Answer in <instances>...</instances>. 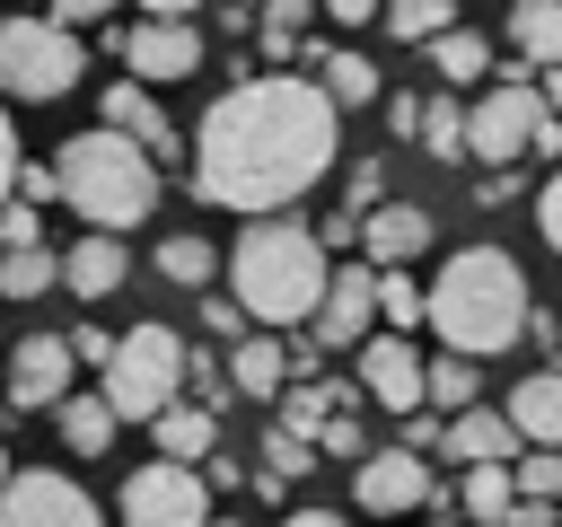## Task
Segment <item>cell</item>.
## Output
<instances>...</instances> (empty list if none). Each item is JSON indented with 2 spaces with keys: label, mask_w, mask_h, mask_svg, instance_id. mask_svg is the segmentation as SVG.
Instances as JSON below:
<instances>
[{
  "label": "cell",
  "mask_w": 562,
  "mask_h": 527,
  "mask_svg": "<svg viewBox=\"0 0 562 527\" xmlns=\"http://www.w3.org/2000/svg\"><path fill=\"white\" fill-rule=\"evenodd\" d=\"M202 334H228V343H246V316H237L228 299H211V307H202Z\"/></svg>",
  "instance_id": "44"
},
{
  "label": "cell",
  "mask_w": 562,
  "mask_h": 527,
  "mask_svg": "<svg viewBox=\"0 0 562 527\" xmlns=\"http://www.w3.org/2000/svg\"><path fill=\"white\" fill-rule=\"evenodd\" d=\"M422 246H430V211H422V202H378V211L360 220V264H369V272H404Z\"/></svg>",
  "instance_id": "15"
},
{
  "label": "cell",
  "mask_w": 562,
  "mask_h": 527,
  "mask_svg": "<svg viewBox=\"0 0 562 527\" xmlns=\"http://www.w3.org/2000/svg\"><path fill=\"white\" fill-rule=\"evenodd\" d=\"M334 404H351V395H342V386H316V378H290V386H281V422H272V430H290V439H307V448H316V430L334 422Z\"/></svg>",
  "instance_id": "25"
},
{
  "label": "cell",
  "mask_w": 562,
  "mask_h": 527,
  "mask_svg": "<svg viewBox=\"0 0 562 527\" xmlns=\"http://www.w3.org/2000/svg\"><path fill=\"white\" fill-rule=\"evenodd\" d=\"M211 237H158V272L176 281V290H211Z\"/></svg>",
  "instance_id": "29"
},
{
  "label": "cell",
  "mask_w": 562,
  "mask_h": 527,
  "mask_svg": "<svg viewBox=\"0 0 562 527\" xmlns=\"http://www.w3.org/2000/svg\"><path fill=\"white\" fill-rule=\"evenodd\" d=\"M88 70V44L53 18H0V105H53Z\"/></svg>",
  "instance_id": "6"
},
{
  "label": "cell",
  "mask_w": 562,
  "mask_h": 527,
  "mask_svg": "<svg viewBox=\"0 0 562 527\" xmlns=\"http://www.w3.org/2000/svg\"><path fill=\"white\" fill-rule=\"evenodd\" d=\"M53 413H61V448H70V457H105V448H114V430H123V422L105 413V395H79V386H70Z\"/></svg>",
  "instance_id": "24"
},
{
  "label": "cell",
  "mask_w": 562,
  "mask_h": 527,
  "mask_svg": "<svg viewBox=\"0 0 562 527\" xmlns=\"http://www.w3.org/2000/svg\"><path fill=\"white\" fill-rule=\"evenodd\" d=\"M255 35H263V53H272V61H307V44H299V35H307V9H263V18H255Z\"/></svg>",
  "instance_id": "34"
},
{
  "label": "cell",
  "mask_w": 562,
  "mask_h": 527,
  "mask_svg": "<svg viewBox=\"0 0 562 527\" xmlns=\"http://www.w3.org/2000/svg\"><path fill=\"white\" fill-rule=\"evenodd\" d=\"M501 527H553V509H544V501H509V518H501Z\"/></svg>",
  "instance_id": "47"
},
{
  "label": "cell",
  "mask_w": 562,
  "mask_h": 527,
  "mask_svg": "<svg viewBox=\"0 0 562 527\" xmlns=\"http://www.w3.org/2000/svg\"><path fill=\"white\" fill-rule=\"evenodd\" d=\"M509 501H518V492H509V466H465V518H474V527H501Z\"/></svg>",
  "instance_id": "31"
},
{
  "label": "cell",
  "mask_w": 562,
  "mask_h": 527,
  "mask_svg": "<svg viewBox=\"0 0 562 527\" xmlns=\"http://www.w3.org/2000/svg\"><path fill=\"white\" fill-rule=\"evenodd\" d=\"M123 272H132L123 237H79L70 255H53V290H70V299H114Z\"/></svg>",
  "instance_id": "18"
},
{
  "label": "cell",
  "mask_w": 562,
  "mask_h": 527,
  "mask_svg": "<svg viewBox=\"0 0 562 527\" xmlns=\"http://www.w3.org/2000/svg\"><path fill=\"white\" fill-rule=\"evenodd\" d=\"M114 53H123V79L132 88H176V79L202 70V26H193V9H140L114 35Z\"/></svg>",
  "instance_id": "7"
},
{
  "label": "cell",
  "mask_w": 562,
  "mask_h": 527,
  "mask_svg": "<svg viewBox=\"0 0 562 527\" xmlns=\"http://www.w3.org/2000/svg\"><path fill=\"white\" fill-rule=\"evenodd\" d=\"M325 246L281 211V220H246L228 246V307L255 325H307V307L325 299Z\"/></svg>",
  "instance_id": "3"
},
{
  "label": "cell",
  "mask_w": 562,
  "mask_h": 527,
  "mask_svg": "<svg viewBox=\"0 0 562 527\" xmlns=\"http://www.w3.org/2000/svg\"><path fill=\"white\" fill-rule=\"evenodd\" d=\"M527 272H518V255L509 246H457L448 264H439V281H430V299H422V316H430V334L448 343V360H492V351H509L518 334H527Z\"/></svg>",
  "instance_id": "2"
},
{
  "label": "cell",
  "mask_w": 562,
  "mask_h": 527,
  "mask_svg": "<svg viewBox=\"0 0 562 527\" xmlns=\"http://www.w3.org/2000/svg\"><path fill=\"white\" fill-rule=\"evenodd\" d=\"M97 114H105V132H123V141H132V149H140L149 167H158V158H176V132H167V114H158V97H149V88L114 79Z\"/></svg>",
  "instance_id": "17"
},
{
  "label": "cell",
  "mask_w": 562,
  "mask_h": 527,
  "mask_svg": "<svg viewBox=\"0 0 562 527\" xmlns=\"http://www.w3.org/2000/svg\"><path fill=\"white\" fill-rule=\"evenodd\" d=\"M378 325H422V281L413 272H378Z\"/></svg>",
  "instance_id": "35"
},
{
  "label": "cell",
  "mask_w": 562,
  "mask_h": 527,
  "mask_svg": "<svg viewBox=\"0 0 562 527\" xmlns=\"http://www.w3.org/2000/svg\"><path fill=\"white\" fill-rule=\"evenodd\" d=\"M9 184H18V123H9V105H0V202H9Z\"/></svg>",
  "instance_id": "45"
},
{
  "label": "cell",
  "mask_w": 562,
  "mask_h": 527,
  "mask_svg": "<svg viewBox=\"0 0 562 527\" xmlns=\"http://www.w3.org/2000/svg\"><path fill=\"white\" fill-rule=\"evenodd\" d=\"M430 53V70L448 79V88H474V79H492V44L474 35V26H448L439 44H422Z\"/></svg>",
  "instance_id": "26"
},
{
  "label": "cell",
  "mask_w": 562,
  "mask_h": 527,
  "mask_svg": "<svg viewBox=\"0 0 562 527\" xmlns=\"http://www.w3.org/2000/svg\"><path fill=\"white\" fill-rule=\"evenodd\" d=\"M114 509H123V527H211V492H202V474L158 466V457H149L140 474H123Z\"/></svg>",
  "instance_id": "9"
},
{
  "label": "cell",
  "mask_w": 562,
  "mask_h": 527,
  "mask_svg": "<svg viewBox=\"0 0 562 527\" xmlns=\"http://www.w3.org/2000/svg\"><path fill=\"white\" fill-rule=\"evenodd\" d=\"M228 395H281L290 386V351H281V334H246L237 351H228Z\"/></svg>",
  "instance_id": "22"
},
{
  "label": "cell",
  "mask_w": 562,
  "mask_h": 527,
  "mask_svg": "<svg viewBox=\"0 0 562 527\" xmlns=\"http://www.w3.org/2000/svg\"><path fill=\"white\" fill-rule=\"evenodd\" d=\"M378 26H386L395 44H439V35L457 26V9H448V0H395V9H378Z\"/></svg>",
  "instance_id": "28"
},
{
  "label": "cell",
  "mask_w": 562,
  "mask_h": 527,
  "mask_svg": "<svg viewBox=\"0 0 562 527\" xmlns=\"http://www.w3.org/2000/svg\"><path fill=\"white\" fill-rule=\"evenodd\" d=\"M430 466L422 457H404V448H369L360 466H351V501L369 509V518H404V509H422L430 501Z\"/></svg>",
  "instance_id": "12"
},
{
  "label": "cell",
  "mask_w": 562,
  "mask_h": 527,
  "mask_svg": "<svg viewBox=\"0 0 562 527\" xmlns=\"http://www.w3.org/2000/svg\"><path fill=\"white\" fill-rule=\"evenodd\" d=\"M527 149H536V158H553V167H562V123H553V114H544V123H536V141H527Z\"/></svg>",
  "instance_id": "46"
},
{
  "label": "cell",
  "mask_w": 562,
  "mask_h": 527,
  "mask_svg": "<svg viewBox=\"0 0 562 527\" xmlns=\"http://www.w3.org/2000/svg\"><path fill=\"white\" fill-rule=\"evenodd\" d=\"M518 193H527V184H518V176H509V167H492V176H483V193H474V202H483V211H501V202H518Z\"/></svg>",
  "instance_id": "43"
},
{
  "label": "cell",
  "mask_w": 562,
  "mask_h": 527,
  "mask_svg": "<svg viewBox=\"0 0 562 527\" xmlns=\"http://www.w3.org/2000/svg\"><path fill=\"white\" fill-rule=\"evenodd\" d=\"M369 325H378V272L369 264H334L325 299L307 307V343L316 351H351V343H369Z\"/></svg>",
  "instance_id": "11"
},
{
  "label": "cell",
  "mask_w": 562,
  "mask_h": 527,
  "mask_svg": "<svg viewBox=\"0 0 562 527\" xmlns=\"http://www.w3.org/2000/svg\"><path fill=\"white\" fill-rule=\"evenodd\" d=\"M53 290V255H0V299H44Z\"/></svg>",
  "instance_id": "36"
},
{
  "label": "cell",
  "mask_w": 562,
  "mask_h": 527,
  "mask_svg": "<svg viewBox=\"0 0 562 527\" xmlns=\"http://www.w3.org/2000/svg\"><path fill=\"white\" fill-rule=\"evenodd\" d=\"M53 202H70L79 220H88V237H123V228H140L149 220V202H158V167L123 141V132H70L61 141V158H53Z\"/></svg>",
  "instance_id": "4"
},
{
  "label": "cell",
  "mask_w": 562,
  "mask_h": 527,
  "mask_svg": "<svg viewBox=\"0 0 562 527\" xmlns=\"http://www.w3.org/2000/svg\"><path fill=\"white\" fill-rule=\"evenodd\" d=\"M307 466H316V448H307V439H290V430H263V474H246V483H263V492L281 501V483H299Z\"/></svg>",
  "instance_id": "30"
},
{
  "label": "cell",
  "mask_w": 562,
  "mask_h": 527,
  "mask_svg": "<svg viewBox=\"0 0 562 527\" xmlns=\"http://www.w3.org/2000/svg\"><path fill=\"white\" fill-rule=\"evenodd\" d=\"M536 123H544V105H536V79H492V88L465 105V158H483V167H509V158H527Z\"/></svg>",
  "instance_id": "8"
},
{
  "label": "cell",
  "mask_w": 562,
  "mask_h": 527,
  "mask_svg": "<svg viewBox=\"0 0 562 527\" xmlns=\"http://www.w3.org/2000/svg\"><path fill=\"white\" fill-rule=\"evenodd\" d=\"M0 483H9V448H0Z\"/></svg>",
  "instance_id": "51"
},
{
  "label": "cell",
  "mask_w": 562,
  "mask_h": 527,
  "mask_svg": "<svg viewBox=\"0 0 562 527\" xmlns=\"http://www.w3.org/2000/svg\"><path fill=\"white\" fill-rule=\"evenodd\" d=\"M334 149H342V114L299 70H272V79L211 97V114L193 132V193L220 211H246V220H281L299 193L325 184Z\"/></svg>",
  "instance_id": "1"
},
{
  "label": "cell",
  "mask_w": 562,
  "mask_h": 527,
  "mask_svg": "<svg viewBox=\"0 0 562 527\" xmlns=\"http://www.w3.org/2000/svg\"><path fill=\"white\" fill-rule=\"evenodd\" d=\"M413 141L430 149V158H465V105L439 88V97H422L413 105Z\"/></svg>",
  "instance_id": "27"
},
{
  "label": "cell",
  "mask_w": 562,
  "mask_h": 527,
  "mask_svg": "<svg viewBox=\"0 0 562 527\" xmlns=\"http://www.w3.org/2000/svg\"><path fill=\"white\" fill-rule=\"evenodd\" d=\"M439 448H448L457 466H509V457H518V430L501 422V404H465V413L439 422Z\"/></svg>",
  "instance_id": "19"
},
{
  "label": "cell",
  "mask_w": 562,
  "mask_h": 527,
  "mask_svg": "<svg viewBox=\"0 0 562 527\" xmlns=\"http://www.w3.org/2000/svg\"><path fill=\"white\" fill-rule=\"evenodd\" d=\"M281 527H342V518H334V509H290Z\"/></svg>",
  "instance_id": "49"
},
{
  "label": "cell",
  "mask_w": 562,
  "mask_h": 527,
  "mask_svg": "<svg viewBox=\"0 0 562 527\" xmlns=\"http://www.w3.org/2000/svg\"><path fill=\"white\" fill-rule=\"evenodd\" d=\"M509 492L553 509V501H562V457H553V448H518V457H509Z\"/></svg>",
  "instance_id": "32"
},
{
  "label": "cell",
  "mask_w": 562,
  "mask_h": 527,
  "mask_svg": "<svg viewBox=\"0 0 562 527\" xmlns=\"http://www.w3.org/2000/svg\"><path fill=\"white\" fill-rule=\"evenodd\" d=\"M211 527H246V518H211Z\"/></svg>",
  "instance_id": "50"
},
{
  "label": "cell",
  "mask_w": 562,
  "mask_h": 527,
  "mask_svg": "<svg viewBox=\"0 0 562 527\" xmlns=\"http://www.w3.org/2000/svg\"><path fill=\"white\" fill-rule=\"evenodd\" d=\"M422 404H439V413H465V404H474V360H448V351H439V360L422 369Z\"/></svg>",
  "instance_id": "33"
},
{
  "label": "cell",
  "mask_w": 562,
  "mask_h": 527,
  "mask_svg": "<svg viewBox=\"0 0 562 527\" xmlns=\"http://www.w3.org/2000/svg\"><path fill=\"white\" fill-rule=\"evenodd\" d=\"M0 527H105V509H97L70 474H53V466H9V483H0Z\"/></svg>",
  "instance_id": "10"
},
{
  "label": "cell",
  "mask_w": 562,
  "mask_h": 527,
  "mask_svg": "<svg viewBox=\"0 0 562 527\" xmlns=\"http://www.w3.org/2000/svg\"><path fill=\"white\" fill-rule=\"evenodd\" d=\"M316 439H325V448H334V457H369V448H360V422H351V413H334V422H325V430H316Z\"/></svg>",
  "instance_id": "42"
},
{
  "label": "cell",
  "mask_w": 562,
  "mask_h": 527,
  "mask_svg": "<svg viewBox=\"0 0 562 527\" xmlns=\"http://www.w3.org/2000/svg\"><path fill=\"white\" fill-rule=\"evenodd\" d=\"M360 386L386 413H422V351H413V334H369L360 343Z\"/></svg>",
  "instance_id": "14"
},
{
  "label": "cell",
  "mask_w": 562,
  "mask_h": 527,
  "mask_svg": "<svg viewBox=\"0 0 562 527\" xmlns=\"http://www.w3.org/2000/svg\"><path fill=\"white\" fill-rule=\"evenodd\" d=\"M35 246H44V211L0 202V255H35Z\"/></svg>",
  "instance_id": "37"
},
{
  "label": "cell",
  "mask_w": 562,
  "mask_h": 527,
  "mask_svg": "<svg viewBox=\"0 0 562 527\" xmlns=\"http://www.w3.org/2000/svg\"><path fill=\"white\" fill-rule=\"evenodd\" d=\"M61 343H70V360H97V369H105V351H114V334H105V325H70Z\"/></svg>",
  "instance_id": "41"
},
{
  "label": "cell",
  "mask_w": 562,
  "mask_h": 527,
  "mask_svg": "<svg viewBox=\"0 0 562 527\" xmlns=\"http://www.w3.org/2000/svg\"><path fill=\"white\" fill-rule=\"evenodd\" d=\"M307 61H316V97L334 105V114H351V105H369L378 97V61L369 53H351V44H307Z\"/></svg>",
  "instance_id": "20"
},
{
  "label": "cell",
  "mask_w": 562,
  "mask_h": 527,
  "mask_svg": "<svg viewBox=\"0 0 562 527\" xmlns=\"http://www.w3.org/2000/svg\"><path fill=\"white\" fill-rule=\"evenodd\" d=\"M378 193H386V167H378V158H351V193H342V220H351V211L369 220V211H378Z\"/></svg>",
  "instance_id": "39"
},
{
  "label": "cell",
  "mask_w": 562,
  "mask_h": 527,
  "mask_svg": "<svg viewBox=\"0 0 562 527\" xmlns=\"http://www.w3.org/2000/svg\"><path fill=\"white\" fill-rule=\"evenodd\" d=\"M97 378H105L97 395H105L114 422H158L167 404H184V334L158 325V316H140V325L114 334V351H105Z\"/></svg>",
  "instance_id": "5"
},
{
  "label": "cell",
  "mask_w": 562,
  "mask_h": 527,
  "mask_svg": "<svg viewBox=\"0 0 562 527\" xmlns=\"http://www.w3.org/2000/svg\"><path fill=\"white\" fill-rule=\"evenodd\" d=\"M501 422L518 430V448H553V457H562V378H553V369H527V378L509 386Z\"/></svg>",
  "instance_id": "16"
},
{
  "label": "cell",
  "mask_w": 562,
  "mask_h": 527,
  "mask_svg": "<svg viewBox=\"0 0 562 527\" xmlns=\"http://www.w3.org/2000/svg\"><path fill=\"white\" fill-rule=\"evenodd\" d=\"M536 105H544V114L562 123V70H544V79H536Z\"/></svg>",
  "instance_id": "48"
},
{
  "label": "cell",
  "mask_w": 562,
  "mask_h": 527,
  "mask_svg": "<svg viewBox=\"0 0 562 527\" xmlns=\"http://www.w3.org/2000/svg\"><path fill=\"white\" fill-rule=\"evenodd\" d=\"M70 395V343L61 334H26L9 351V413H53Z\"/></svg>",
  "instance_id": "13"
},
{
  "label": "cell",
  "mask_w": 562,
  "mask_h": 527,
  "mask_svg": "<svg viewBox=\"0 0 562 527\" xmlns=\"http://www.w3.org/2000/svg\"><path fill=\"white\" fill-rule=\"evenodd\" d=\"M184 386L202 395V413H220V404H228V378H220V360H211V351H193V343H184Z\"/></svg>",
  "instance_id": "38"
},
{
  "label": "cell",
  "mask_w": 562,
  "mask_h": 527,
  "mask_svg": "<svg viewBox=\"0 0 562 527\" xmlns=\"http://www.w3.org/2000/svg\"><path fill=\"white\" fill-rule=\"evenodd\" d=\"M149 430H158V466H184V474H193V466L211 457V439H220V413H202V404H167Z\"/></svg>",
  "instance_id": "23"
},
{
  "label": "cell",
  "mask_w": 562,
  "mask_h": 527,
  "mask_svg": "<svg viewBox=\"0 0 562 527\" xmlns=\"http://www.w3.org/2000/svg\"><path fill=\"white\" fill-rule=\"evenodd\" d=\"M509 61L562 70V0H518L509 9Z\"/></svg>",
  "instance_id": "21"
},
{
  "label": "cell",
  "mask_w": 562,
  "mask_h": 527,
  "mask_svg": "<svg viewBox=\"0 0 562 527\" xmlns=\"http://www.w3.org/2000/svg\"><path fill=\"white\" fill-rule=\"evenodd\" d=\"M536 228H544V246L562 255V167H553V176L536 184Z\"/></svg>",
  "instance_id": "40"
}]
</instances>
